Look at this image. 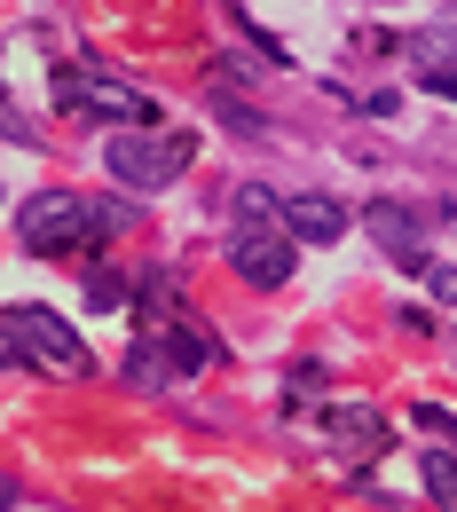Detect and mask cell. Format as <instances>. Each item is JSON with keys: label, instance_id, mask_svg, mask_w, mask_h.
<instances>
[{"label": "cell", "instance_id": "3", "mask_svg": "<svg viewBox=\"0 0 457 512\" xmlns=\"http://www.w3.org/2000/svg\"><path fill=\"white\" fill-rule=\"evenodd\" d=\"M190 158H197V134H158V127H127V134H111V150H103V166L127 182V190H166L174 174H190Z\"/></svg>", "mask_w": 457, "mask_h": 512}, {"label": "cell", "instance_id": "6", "mask_svg": "<svg viewBox=\"0 0 457 512\" xmlns=\"http://www.w3.org/2000/svg\"><path fill=\"white\" fill-rule=\"evenodd\" d=\"M276 229L292 245H331V237H347V205L339 197H276Z\"/></svg>", "mask_w": 457, "mask_h": 512}, {"label": "cell", "instance_id": "13", "mask_svg": "<svg viewBox=\"0 0 457 512\" xmlns=\"http://www.w3.org/2000/svg\"><path fill=\"white\" fill-rule=\"evenodd\" d=\"M119 300H127V276L119 268H95L87 276V308H119Z\"/></svg>", "mask_w": 457, "mask_h": 512}, {"label": "cell", "instance_id": "17", "mask_svg": "<svg viewBox=\"0 0 457 512\" xmlns=\"http://www.w3.org/2000/svg\"><path fill=\"white\" fill-rule=\"evenodd\" d=\"M8 505H16V489H8V481H0V512H8Z\"/></svg>", "mask_w": 457, "mask_h": 512}, {"label": "cell", "instance_id": "7", "mask_svg": "<svg viewBox=\"0 0 457 512\" xmlns=\"http://www.w3.org/2000/svg\"><path fill=\"white\" fill-rule=\"evenodd\" d=\"M363 229H371V237H379V245H387V253L402 260V268H418V260H426V237H418V213H402L394 197H371V205H363Z\"/></svg>", "mask_w": 457, "mask_h": 512}, {"label": "cell", "instance_id": "12", "mask_svg": "<svg viewBox=\"0 0 457 512\" xmlns=\"http://www.w3.org/2000/svg\"><path fill=\"white\" fill-rule=\"evenodd\" d=\"M237 221H245V229H261V221H276V190H261V182H245V190H237Z\"/></svg>", "mask_w": 457, "mask_h": 512}, {"label": "cell", "instance_id": "1", "mask_svg": "<svg viewBox=\"0 0 457 512\" xmlns=\"http://www.w3.org/2000/svg\"><path fill=\"white\" fill-rule=\"evenodd\" d=\"M119 221H127V213H103V205H87V197H71V190H40L16 213V237L40 260H71V253H95Z\"/></svg>", "mask_w": 457, "mask_h": 512}, {"label": "cell", "instance_id": "9", "mask_svg": "<svg viewBox=\"0 0 457 512\" xmlns=\"http://www.w3.org/2000/svg\"><path fill=\"white\" fill-rule=\"evenodd\" d=\"M450 56H457V16H434V24L410 40V64L418 71H450Z\"/></svg>", "mask_w": 457, "mask_h": 512}, {"label": "cell", "instance_id": "8", "mask_svg": "<svg viewBox=\"0 0 457 512\" xmlns=\"http://www.w3.org/2000/svg\"><path fill=\"white\" fill-rule=\"evenodd\" d=\"M324 426L339 434V442H355L363 457H371V449H387V418H379V410H363V402H355V410H347V402L324 410Z\"/></svg>", "mask_w": 457, "mask_h": 512}, {"label": "cell", "instance_id": "11", "mask_svg": "<svg viewBox=\"0 0 457 512\" xmlns=\"http://www.w3.org/2000/svg\"><path fill=\"white\" fill-rule=\"evenodd\" d=\"M127 379H134V386H166V379H182L158 331H150V339H142V347H134V355H127Z\"/></svg>", "mask_w": 457, "mask_h": 512}, {"label": "cell", "instance_id": "2", "mask_svg": "<svg viewBox=\"0 0 457 512\" xmlns=\"http://www.w3.org/2000/svg\"><path fill=\"white\" fill-rule=\"evenodd\" d=\"M0 339H8L16 363H32V371H56V379H87V371H95V355L79 347V331H71L56 308H0Z\"/></svg>", "mask_w": 457, "mask_h": 512}, {"label": "cell", "instance_id": "14", "mask_svg": "<svg viewBox=\"0 0 457 512\" xmlns=\"http://www.w3.org/2000/svg\"><path fill=\"white\" fill-rule=\"evenodd\" d=\"M426 284H434V300H457V268L450 260H426Z\"/></svg>", "mask_w": 457, "mask_h": 512}, {"label": "cell", "instance_id": "5", "mask_svg": "<svg viewBox=\"0 0 457 512\" xmlns=\"http://www.w3.org/2000/svg\"><path fill=\"white\" fill-rule=\"evenodd\" d=\"M229 268H237L253 292H276V284H292L300 245H292L284 229H237V237H229Z\"/></svg>", "mask_w": 457, "mask_h": 512}, {"label": "cell", "instance_id": "10", "mask_svg": "<svg viewBox=\"0 0 457 512\" xmlns=\"http://www.w3.org/2000/svg\"><path fill=\"white\" fill-rule=\"evenodd\" d=\"M418 481L442 512H457V449H418Z\"/></svg>", "mask_w": 457, "mask_h": 512}, {"label": "cell", "instance_id": "4", "mask_svg": "<svg viewBox=\"0 0 457 512\" xmlns=\"http://www.w3.org/2000/svg\"><path fill=\"white\" fill-rule=\"evenodd\" d=\"M56 111H71V119H111V127H158V103L142 87H119V79L79 71V64L56 71Z\"/></svg>", "mask_w": 457, "mask_h": 512}, {"label": "cell", "instance_id": "15", "mask_svg": "<svg viewBox=\"0 0 457 512\" xmlns=\"http://www.w3.org/2000/svg\"><path fill=\"white\" fill-rule=\"evenodd\" d=\"M418 87H434V95H450V103H457V64L450 71H418Z\"/></svg>", "mask_w": 457, "mask_h": 512}, {"label": "cell", "instance_id": "16", "mask_svg": "<svg viewBox=\"0 0 457 512\" xmlns=\"http://www.w3.org/2000/svg\"><path fill=\"white\" fill-rule=\"evenodd\" d=\"M8 363H16V347H8V339H0V371H8Z\"/></svg>", "mask_w": 457, "mask_h": 512}]
</instances>
